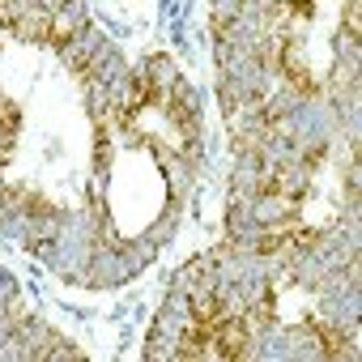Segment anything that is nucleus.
Segmentation results:
<instances>
[{"instance_id": "nucleus-3", "label": "nucleus", "mask_w": 362, "mask_h": 362, "mask_svg": "<svg viewBox=\"0 0 362 362\" xmlns=\"http://www.w3.org/2000/svg\"><path fill=\"white\" fill-rule=\"evenodd\" d=\"M345 35L358 39V0H345Z\"/></svg>"}, {"instance_id": "nucleus-2", "label": "nucleus", "mask_w": 362, "mask_h": 362, "mask_svg": "<svg viewBox=\"0 0 362 362\" xmlns=\"http://www.w3.org/2000/svg\"><path fill=\"white\" fill-rule=\"evenodd\" d=\"M0 132H5V136L18 132V107H13L9 98H0Z\"/></svg>"}, {"instance_id": "nucleus-1", "label": "nucleus", "mask_w": 362, "mask_h": 362, "mask_svg": "<svg viewBox=\"0 0 362 362\" xmlns=\"http://www.w3.org/2000/svg\"><path fill=\"white\" fill-rule=\"evenodd\" d=\"M222 320H226V307H222V303H218L214 294H209V298H197V303H192V324H201V328H209V332H214V328H218Z\"/></svg>"}]
</instances>
